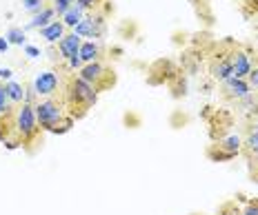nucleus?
I'll return each instance as SVG.
<instances>
[{
  "mask_svg": "<svg viewBox=\"0 0 258 215\" xmlns=\"http://www.w3.org/2000/svg\"><path fill=\"white\" fill-rule=\"evenodd\" d=\"M98 100V91L91 87L89 82H85L83 78L72 76L67 80V89H64V106H67V114L78 120L83 118L91 106Z\"/></svg>",
  "mask_w": 258,
  "mask_h": 215,
  "instance_id": "1",
  "label": "nucleus"
},
{
  "mask_svg": "<svg viewBox=\"0 0 258 215\" xmlns=\"http://www.w3.org/2000/svg\"><path fill=\"white\" fill-rule=\"evenodd\" d=\"M36 109V120H38L40 131H51V133H67L74 127V118L64 116V104L56 98H45L38 104H34Z\"/></svg>",
  "mask_w": 258,
  "mask_h": 215,
  "instance_id": "2",
  "label": "nucleus"
},
{
  "mask_svg": "<svg viewBox=\"0 0 258 215\" xmlns=\"http://www.w3.org/2000/svg\"><path fill=\"white\" fill-rule=\"evenodd\" d=\"M38 120H36V109L31 102H23L18 109H14V136L25 144H31L38 138Z\"/></svg>",
  "mask_w": 258,
  "mask_h": 215,
  "instance_id": "3",
  "label": "nucleus"
},
{
  "mask_svg": "<svg viewBox=\"0 0 258 215\" xmlns=\"http://www.w3.org/2000/svg\"><path fill=\"white\" fill-rule=\"evenodd\" d=\"M78 78H83L85 82H89L96 91H103V89L111 87V84L116 82L114 71L105 69V67H103V62H100V60H98V62L83 64V69L78 71Z\"/></svg>",
  "mask_w": 258,
  "mask_h": 215,
  "instance_id": "4",
  "label": "nucleus"
},
{
  "mask_svg": "<svg viewBox=\"0 0 258 215\" xmlns=\"http://www.w3.org/2000/svg\"><path fill=\"white\" fill-rule=\"evenodd\" d=\"M240 149H243V140H240V136L232 133L227 138H220L214 147H209L207 158L212 162H229V160H234L240 153Z\"/></svg>",
  "mask_w": 258,
  "mask_h": 215,
  "instance_id": "5",
  "label": "nucleus"
},
{
  "mask_svg": "<svg viewBox=\"0 0 258 215\" xmlns=\"http://www.w3.org/2000/svg\"><path fill=\"white\" fill-rule=\"evenodd\" d=\"M58 87H60V78H58V73L40 71L38 76L34 78V87H31V91H34L36 95H40V98H51V95L58 91Z\"/></svg>",
  "mask_w": 258,
  "mask_h": 215,
  "instance_id": "6",
  "label": "nucleus"
},
{
  "mask_svg": "<svg viewBox=\"0 0 258 215\" xmlns=\"http://www.w3.org/2000/svg\"><path fill=\"white\" fill-rule=\"evenodd\" d=\"M103 18H98V16H89V18H83L80 23L76 25V29H74V34L80 36V38H98L100 34H103Z\"/></svg>",
  "mask_w": 258,
  "mask_h": 215,
  "instance_id": "7",
  "label": "nucleus"
},
{
  "mask_svg": "<svg viewBox=\"0 0 258 215\" xmlns=\"http://www.w3.org/2000/svg\"><path fill=\"white\" fill-rule=\"evenodd\" d=\"M80 45H83V38H80V36H76L74 31H72V34H64L62 38H60V42H58V51H60V58L69 60V58L78 56Z\"/></svg>",
  "mask_w": 258,
  "mask_h": 215,
  "instance_id": "8",
  "label": "nucleus"
},
{
  "mask_svg": "<svg viewBox=\"0 0 258 215\" xmlns=\"http://www.w3.org/2000/svg\"><path fill=\"white\" fill-rule=\"evenodd\" d=\"M232 71H234V78H240V80H245L251 73V60L245 51L232 53Z\"/></svg>",
  "mask_w": 258,
  "mask_h": 215,
  "instance_id": "9",
  "label": "nucleus"
},
{
  "mask_svg": "<svg viewBox=\"0 0 258 215\" xmlns=\"http://www.w3.org/2000/svg\"><path fill=\"white\" fill-rule=\"evenodd\" d=\"M249 82L247 80H240V78H229L225 82V95L229 98H236V100H245L249 95Z\"/></svg>",
  "mask_w": 258,
  "mask_h": 215,
  "instance_id": "10",
  "label": "nucleus"
},
{
  "mask_svg": "<svg viewBox=\"0 0 258 215\" xmlns=\"http://www.w3.org/2000/svg\"><path fill=\"white\" fill-rule=\"evenodd\" d=\"M80 60L83 64H89V62H98L100 60V45L96 40H87L80 45V51H78Z\"/></svg>",
  "mask_w": 258,
  "mask_h": 215,
  "instance_id": "11",
  "label": "nucleus"
},
{
  "mask_svg": "<svg viewBox=\"0 0 258 215\" xmlns=\"http://www.w3.org/2000/svg\"><path fill=\"white\" fill-rule=\"evenodd\" d=\"M64 29L67 27H64L62 20H53V23L40 29V38H45L47 42H60V38L64 36Z\"/></svg>",
  "mask_w": 258,
  "mask_h": 215,
  "instance_id": "12",
  "label": "nucleus"
},
{
  "mask_svg": "<svg viewBox=\"0 0 258 215\" xmlns=\"http://www.w3.org/2000/svg\"><path fill=\"white\" fill-rule=\"evenodd\" d=\"M212 76L220 80V82H227L229 78H234V71H232V56L229 58H220V60L212 67Z\"/></svg>",
  "mask_w": 258,
  "mask_h": 215,
  "instance_id": "13",
  "label": "nucleus"
},
{
  "mask_svg": "<svg viewBox=\"0 0 258 215\" xmlns=\"http://www.w3.org/2000/svg\"><path fill=\"white\" fill-rule=\"evenodd\" d=\"M53 16H56L53 7H45L40 14L34 16V20H31V23H27L25 31H27V29H42V27H47L49 23H53Z\"/></svg>",
  "mask_w": 258,
  "mask_h": 215,
  "instance_id": "14",
  "label": "nucleus"
},
{
  "mask_svg": "<svg viewBox=\"0 0 258 215\" xmlns=\"http://www.w3.org/2000/svg\"><path fill=\"white\" fill-rule=\"evenodd\" d=\"M5 89H7V95H9V100H12V104H23V102H27V91L20 82L9 80V82L5 84Z\"/></svg>",
  "mask_w": 258,
  "mask_h": 215,
  "instance_id": "15",
  "label": "nucleus"
},
{
  "mask_svg": "<svg viewBox=\"0 0 258 215\" xmlns=\"http://www.w3.org/2000/svg\"><path fill=\"white\" fill-rule=\"evenodd\" d=\"M240 153H243L247 160H254L258 155V129L247 136V140L243 142V149H240Z\"/></svg>",
  "mask_w": 258,
  "mask_h": 215,
  "instance_id": "16",
  "label": "nucleus"
},
{
  "mask_svg": "<svg viewBox=\"0 0 258 215\" xmlns=\"http://www.w3.org/2000/svg\"><path fill=\"white\" fill-rule=\"evenodd\" d=\"M83 18H85V12L78 7V5H74V7L62 16V23H64V27H69V29H76V25H78Z\"/></svg>",
  "mask_w": 258,
  "mask_h": 215,
  "instance_id": "17",
  "label": "nucleus"
},
{
  "mask_svg": "<svg viewBox=\"0 0 258 215\" xmlns=\"http://www.w3.org/2000/svg\"><path fill=\"white\" fill-rule=\"evenodd\" d=\"M9 116H14L12 100H9L5 84H0V120H3V118H9Z\"/></svg>",
  "mask_w": 258,
  "mask_h": 215,
  "instance_id": "18",
  "label": "nucleus"
},
{
  "mask_svg": "<svg viewBox=\"0 0 258 215\" xmlns=\"http://www.w3.org/2000/svg\"><path fill=\"white\" fill-rule=\"evenodd\" d=\"M7 42L9 45H16V47H25V29H20V27H12V29L7 31Z\"/></svg>",
  "mask_w": 258,
  "mask_h": 215,
  "instance_id": "19",
  "label": "nucleus"
},
{
  "mask_svg": "<svg viewBox=\"0 0 258 215\" xmlns=\"http://www.w3.org/2000/svg\"><path fill=\"white\" fill-rule=\"evenodd\" d=\"M51 3H53V5H51V7H53V12H56V14L62 18V16L67 14L69 9L74 7V5H76V0H51Z\"/></svg>",
  "mask_w": 258,
  "mask_h": 215,
  "instance_id": "20",
  "label": "nucleus"
},
{
  "mask_svg": "<svg viewBox=\"0 0 258 215\" xmlns=\"http://www.w3.org/2000/svg\"><path fill=\"white\" fill-rule=\"evenodd\" d=\"M47 5H45V0H23V9L25 12H29V14H40L42 9H45Z\"/></svg>",
  "mask_w": 258,
  "mask_h": 215,
  "instance_id": "21",
  "label": "nucleus"
},
{
  "mask_svg": "<svg viewBox=\"0 0 258 215\" xmlns=\"http://www.w3.org/2000/svg\"><path fill=\"white\" fill-rule=\"evenodd\" d=\"M220 215H243V211L236 206V202H225L220 206Z\"/></svg>",
  "mask_w": 258,
  "mask_h": 215,
  "instance_id": "22",
  "label": "nucleus"
},
{
  "mask_svg": "<svg viewBox=\"0 0 258 215\" xmlns=\"http://www.w3.org/2000/svg\"><path fill=\"white\" fill-rule=\"evenodd\" d=\"M100 3H103V0H76V5L83 12H94V9H98Z\"/></svg>",
  "mask_w": 258,
  "mask_h": 215,
  "instance_id": "23",
  "label": "nucleus"
},
{
  "mask_svg": "<svg viewBox=\"0 0 258 215\" xmlns=\"http://www.w3.org/2000/svg\"><path fill=\"white\" fill-rule=\"evenodd\" d=\"M243 215H258V200H247Z\"/></svg>",
  "mask_w": 258,
  "mask_h": 215,
  "instance_id": "24",
  "label": "nucleus"
},
{
  "mask_svg": "<svg viewBox=\"0 0 258 215\" xmlns=\"http://www.w3.org/2000/svg\"><path fill=\"white\" fill-rule=\"evenodd\" d=\"M249 173H251V180L258 182V155L254 160H249Z\"/></svg>",
  "mask_w": 258,
  "mask_h": 215,
  "instance_id": "25",
  "label": "nucleus"
},
{
  "mask_svg": "<svg viewBox=\"0 0 258 215\" xmlns=\"http://www.w3.org/2000/svg\"><path fill=\"white\" fill-rule=\"evenodd\" d=\"M247 82H249V87H258V67H251V73L247 76Z\"/></svg>",
  "mask_w": 258,
  "mask_h": 215,
  "instance_id": "26",
  "label": "nucleus"
},
{
  "mask_svg": "<svg viewBox=\"0 0 258 215\" xmlns=\"http://www.w3.org/2000/svg\"><path fill=\"white\" fill-rule=\"evenodd\" d=\"M67 64H69V69H83V60H80V56H74V58H69L67 60Z\"/></svg>",
  "mask_w": 258,
  "mask_h": 215,
  "instance_id": "27",
  "label": "nucleus"
},
{
  "mask_svg": "<svg viewBox=\"0 0 258 215\" xmlns=\"http://www.w3.org/2000/svg\"><path fill=\"white\" fill-rule=\"evenodd\" d=\"M25 53H27V56H29V58H38V56H40V49H38V47L25 45Z\"/></svg>",
  "mask_w": 258,
  "mask_h": 215,
  "instance_id": "28",
  "label": "nucleus"
},
{
  "mask_svg": "<svg viewBox=\"0 0 258 215\" xmlns=\"http://www.w3.org/2000/svg\"><path fill=\"white\" fill-rule=\"evenodd\" d=\"M12 76H14V71L9 67H0V80H7V82H9Z\"/></svg>",
  "mask_w": 258,
  "mask_h": 215,
  "instance_id": "29",
  "label": "nucleus"
},
{
  "mask_svg": "<svg viewBox=\"0 0 258 215\" xmlns=\"http://www.w3.org/2000/svg\"><path fill=\"white\" fill-rule=\"evenodd\" d=\"M9 49V42H7V38H0V53H5Z\"/></svg>",
  "mask_w": 258,
  "mask_h": 215,
  "instance_id": "30",
  "label": "nucleus"
}]
</instances>
